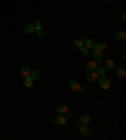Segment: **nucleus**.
<instances>
[{"instance_id": "nucleus-25", "label": "nucleus", "mask_w": 126, "mask_h": 140, "mask_svg": "<svg viewBox=\"0 0 126 140\" xmlns=\"http://www.w3.org/2000/svg\"><path fill=\"white\" fill-rule=\"evenodd\" d=\"M122 61H126V53L125 52L122 53Z\"/></svg>"}, {"instance_id": "nucleus-14", "label": "nucleus", "mask_w": 126, "mask_h": 140, "mask_svg": "<svg viewBox=\"0 0 126 140\" xmlns=\"http://www.w3.org/2000/svg\"><path fill=\"white\" fill-rule=\"evenodd\" d=\"M116 76L117 77H120V78H124V77L126 76L125 68H117L116 69Z\"/></svg>"}, {"instance_id": "nucleus-4", "label": "nucleus", "mask_w": 126, "mask_h": 140, "mask_svg": "<svg viewBox=\"0 0 126 140\" xmlns=\"http://www.w3.org/2000/svg\"><path fill=\"white\" fill-rule=\"evenodd\" d=\"M92 58H93V61L97 62V65H100L101 61H102V52H101V51H93Z\"/></svg>"}, {"instance_id": "nucleus-22", "label": "nucleus", "mask_w": 126, "mask_h": 140, "mask_svg": "<svg viewBox=\"0 0 126 140\" xmlns=\"http://www.w3.org/2000/svg\"><path fill=\"white\" fill-rule=\"evenodd\" d=\"M79 49H81L82 56H87V54H88V48H86V47H81Z\"/></svg>"}, {"instance_id": "nucleus-13", "label": "nucleus", "mask_w": 126, "mask_h": 140, "mask_svg": "<svg viewBox=\"0 0 126 140\" xmlns=\"http://www.w3.org/2000/svg\"><path fill=\"white\" fill-rule=\"evenodd\" d=\"M93 44H95V43H93V40H92V39H90V38H87V39H85V40H83V47H86V48H88V49H90V48H92Z\"/></svg>"}, {"instance_id": "nucleus-12", "label": "nucleus", "mask_w": 126, "mask_h": 140, "mask_svg": "<svg viewBox=\"0 0 126 140\" xmlns=\"http://www.w3.org/2000/svg\"><path fill=\"white\" fill-rule=\"evenodd\" d=\"M35 33H37V36H38L39 38H44L46 36H47V32L42 28V27H40V28H38V29H35Z\"/></svg>"}, {"instance_id": "nucleus-9", "label": "nucleus", "mask_w": 126, "mask_h": 140, "mask_svg": "<svg viewBox=\"0 0 126 140\" xmlns=\"http://www.w3.org/2000/svg\"><path fill=\"white\" fill-rule=\"evenodd\" d=\"M30 72H32V69L29 68V66H23V67L20 68V73L24 76V77L30 76Z\"/></svg>"}, {"instance_id": "nucleus-5", "label": "nucleus", "mask_w": 126, "mask_h": 140, "mask_svg": "<svg viewBox=\"0 0 126 140\" xmlns=\"http://www.w3.org/2000/svg\"><path fill=\"white\" fill-rule=\"evenodd\" d=\"M115 39L118 40V42H124V40L126 39V33L124 32V30H118V32H116V33H115Z\"/></svg>"}, {"instance_id": "nucleus-19", "label": "nucleus", "mask_w": 126, "mask_h": 140, "mask_svg": "<svg viewBox=\"0 0 126 140\" xmlns=\"http://www.w3.org/2000/svg\"><path fill=\"white\" fill-rule=\"evenodd\" d=\"M73 47H75V48H81V47H83V40L76 39V40L73 42Z\"/></svg>"}, {"instance_id": "nucleus-10", "label": "nucleus", "mask_w": 126, "mask_h": 140, "mask_svg": "<svg viewBox=\"0 0 126 140\" xmlns=\"http://www.w3.org/2000/svg\"><path fill=\"white\" fill-rule=\"evenodd\" d=\"M79 131H81V134H82L83 136H88V135H90V129H88L87 125H85V124H82V125L79 126Z\"/></svg>"}, {"instance_id": "nucleus-24", "label": "nucleus", "mask_w": 126, "mask_h": 140, "mask_svg": "<svg viewBox=\"0 0 126 140\" xmlns=\"http://www.w3.org/2000/svg\"><path fill=\"white\" fill-rule=\"evenodd\" d=\"M121 20H122V22H125V20H126V14H125V13H122V14H121Z\"/></svg>"}, {"instance_id": "nucleus-3", "label": "nucleus", "mask_w": 126, "mask_h": 140, "mask_svg": "<svg viewBox=\"0 0 126 140\" xmlns=\"http://www.w3.org/2000/svg\"><path fill=\"white\" fill-rule=\"evenodd\" d=\"M98 78H100V76L97 75L96 71H91V72L88 73V76H87V81H88V82H91V83H95V82H97V81H98Z\"/></svg>"}, {"instance_id": "nucleus-2", "label": "nucleus", "mask_w": 126, "mask_h": 140, "mask_svg": "<svg viewBox=\"0 0 126 140\" xmlns=\"http://www.w3.org/2000/svg\"><path fill=\"white\" fill-rule=\"evenodd\" d=\"M66 122H67V119H66V116H64V115H62V114H58V115L56 116V119H54V124H56V125H58V126L64 125Z\"/></svg>"}, {"instance_id": "nucleus-1", "label": "nucleus", "mask_w": 126, "mask_h": 140, "mask_svg": "<svg viewBox=\"0 0 126 140\" xmlns=\"http://www.w3.org/2000/svg\"><path fill=\"white\" fill-rule=\"evenodd\" d=\"M98 83H100V86H101L102 88L107 90V88H110V86H111V81H110L108 78H106L105 76H102L101 78H98Z\"/></svg>"}, {"instance_id": "nucleus-7", "label": "nucleus", "mask_w": 126, "mask_h": 140, "mask_svg": "<svg viewBox=\"0 0 126 140\" xmlns=\"http://www.w3.org/2000/svg\"><path fill=\"white\" fill-rule=\"evenodd\" d=\"M68 86H69V88L72 90V91H78L79 90V83H78V81H76V80H72V81H69V83H68Z\"/></svg>"}, {"instance_id": "nucleus-6", "label": "nucleus", "mask_w": 126, "mask_h": 140, "mask_svg": "<svg viewBox=\"0 0 126 140\" xmlns=\"http://www.w3.org/2000/svg\"><path fill=\"white\" fill-rule=\"evenodd\" d=\"M97 67H98V65H97L96 61H90V62L86 63V69L90 71V72H91V71H95Z\"/></svg>"}, {"instance_id": "nucleus-16", "label": "nucleus", "mask_w": 126, "mask_h": 140, "mask_svg": "<svg viewBox=\"0 0 126 140\" xmlns=\"http://www.w3.org/2000/svg\"><path fill=\"white\" fill-rule=\"evenodd\" d=\"M24 29H25L27 33H34V32H35V27H34V24H27Z\"/></svg>"}, {"instance_id": "nucleus-17", "label": "nucleus", "mask_w": 126, "mask_h": 140, "mask_svg": "<svg viewBox=\"0 0 126 140\" xmlns=\"http://www.w3.org/2000/svg\"><path fill=\"white\" fill-rule=\"evenodd\" d=\"M107 69H112V68H115V61H112V59H108L106 61V63H105Z\"/></svg>"}, {"instance_id": "nucleus-20", "label": "nucleus", "mask_w": 126, "mask_h": 140, "mask_svg": "<svg viewBox=\"0 0 126 140\" xmlns=\"http://www.w3.org/2000/svg\"><path fill=\"white\" fill-rule=\"evenodd\" d=\"M97 49H98V51H101V52H102V51H106V49H107V44H106V43H97Z\"/></svg>"}, {"instance_id": "nucleus-8", "label": "nucleus", "mask_w": 126, "mask_h": 140, "mask_svg": "<svg viewBox=\"0 0 126 140\" xmlns=\"http://www.w3.org/2000/svg\"><path fill=\"white\" fill-rule=\"evenodd\" d=\"M33 82H34V80L28 76V77H25L24 78V81H23V85H24V87H27V88H30L32 86H33Z\"/></svg>"}, {"instance_id": "nucleus-21", "label": "nucleus", "mask_w": 126, "mask_h": 140, "mask_svg": "<svg viewBox=\"0 0 126 140\" xmlns=\"http://www.w3.org/2000/svg\"><path fill=\"white\" fill-rule=\"evenodd\" d=\"M95 71H96V72H97V75L100 76V77H102V76H105V72H106V71H105V68H96Z\"/></svg>"}, {"instance_id": "nucleus-23", "label": "nucleus", "mask_w": 126, "mask_h": 140, "mask_svg": "<svg viewBox=\"0 0 126 140\" xmlns=\"http://www.w3.org/2000/svg\"><path fill=\"white\" fill-rule=\"evenodd\" d=\"M34 27H35V29L40 28V22H39V20H37V22L34 23Z\"/></svg>"}, {"instance_id": "nucleus-18", "label": "nucleus", "mask_w": 126, "mask_h": 140, "mask_svg": "<svg viewBox=\"0 0 126 140\" xmlns=\"http://www.w3.org/2000/svg\"><path fill=\"white\" fill-rule=\"evenodd\" d=\"M30 77H32L34 81H35V80H38L39 77H40V72H39L38 69H35V71H32V72H30Z\"/></svg>"}, {"instance_id": "nucleus-11", "label": "nucleus", "mask_w": 126, "mask_h": 140, "mask_svg": "<svg viewBox=\"0 0 126 140\" xmlns=\"http://www.w3.org/2000/svg\"><path fill=\"white\" fill-rule=\"evenodd\" d=\"M57 111H58V114H66L68 111V106L66 103H61L57 107Z\"/></svg>"}, {"instance_id": "nucleus-15", "label": "nucleus", "mask_w": 126, "mask_h": 140, "mask_svg": "<svg viewBox=\"0 0 126 140\" xmlns=\"http://www.w3.org/2000/svg\"><path fill=\"white\" fill-rule=\"evenodd\" d=\"M79 121H81V124H85V125H87V124H90L91 119H90V116H88V115H83V116H81Z\"/></svg>"}]
</instances>
